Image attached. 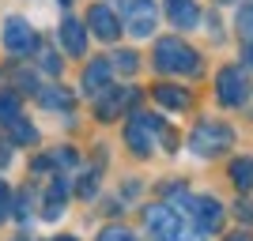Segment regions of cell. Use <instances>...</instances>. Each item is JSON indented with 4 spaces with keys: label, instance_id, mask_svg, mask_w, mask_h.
I'll list each match as a JSON object with an SVG mask.
<instances>
[{
    "label": "cell",
    "instance_id": "28",
    "mask_svg": "<svg viewBox=\"0 0 253 241\" xmlns=\"http://www.w3.org/2000/svg\"><path fill=\"white\" fill-rule=\"evenodd\" d=\"M57 241H76V238H68V234H64V238H57Z\"/></svg>",
    "mask_w": 253,
    "mask_h": 241
},
{
    "label": "cell",
    "instance_id": "16",
    "mask_svg": "<svg viewBox=\"0 0 253 241\" xmlns=\"http://www.w3.org/2000/svg\"><path fill=\"white\" fill-rule=\"evenodd\" d=\"M38 102H42L45 109H61V113L72 109V98H68L64 87H42V91H38Z\"/></svg>",
    "mask_w": 253,
    "mask_h": 241
},
{
    "label": "cell",
    "instance_id": "27",
    "mask_svg": "<svg viewBox=\"0 0 253 241\" xmlns=\"http://www.w3.org/2000/svg\"><path fill=\"white\" fill-rule=\"evenodd\" d=\"M227 241H250V238H246V234H231Z\"/></svg>",
    "mask_w": 253,
    "mask_h": 241
},
{
    "label": "cell",
    "instance_id": "2",
    "mask_svg": "<svg viewBox=\"0 0 253 241\" xmlns=\"http://www.w3.org/2000/svg\"><path fill=\"white\" fill-rule=\"evenodd\" d=\"M155 68L167 72V75H193V72H201V57H197L185 42H178V38H159Z\"/></svg>",
    "mask_w": 253,
    "mask_h": 241
},
{
    "label": "cell",
    "instance_id": "1",
    "mask_svg": "<svg viewBox=\"0 0 253 241\" xmlns=\"http://www.w3.org/2000/svg\"><path fill=\"white\" fill-rule=\"evenodd\" d=\"M144 226H148V234L155 241H197V234L189 230L185 215L174 207H163V204L144 211Z\"/></svg>",
    "mask_w": 253,
    "mask_h": 241
},
{
    "label": "cell",
    "instance_id": "26",
    "mask_svg": "<svg viewBox=\"0 0 253 241\" xmlns=\"http://www.w3.org/2000/svg\"><path fill=\"white\" fill-rule=\"evenodd\" d=\"M11 162V151H8V143H0V170Z\"/></svg>",
    "mask_w": 253,
    "mask_h": 241
},
{
    "label": "cell",
    "instance_id": "20",
    "mask_svg": "<svg viewBox=\"0 0 253 241\" xmlns=\"http://www.w3.org/2000/svg\"><path fill=\"white\" fill-rule=\"evenodd\" d=\"M238 34H242L246 45H253V0L238 8Z\"/></svg>",
    "mask_w": 253,
    "mask_h": 241
},
{
    "label": "cell",
    "instance_id": "21",
    "mask_svg": "<svg viewBox=\"0 0 253 241\" xmlns=\"http://www.w3.org/2000/svg\"><path fill=\"white\" fill-rule=\"evenodd\" d=\"M110 64H114L117 72H136V68H140V57L132 49H121L117 57H110Z\"/></svg>",
    "mask_w": 253,
    "mask_h": 241
},
{
    "label": "cell",
    "instance_id": "18",
    "mask_svg": "<svg viewBox=\"0 0 253 241\" xmlns=\"http://www.w3.org/2000/svg\"><path fill=\"white\" fill-rule=\"evenodd\" d=\"M231 177L238 189H253V158H238L231 162Z\"/></svg>",
    "mask_w": 253,
    "mask_h": 241
},
{
    "label": "cell",
    "instance_id": "7",
    "mask_svg": "<svg viewBox=\"0 0 253 241\" xmlns=\"http://www.w3.org/2000/svg\"><path fill=\"white\" fill-rule=\"evenodd\" d=\"M215 91H219V102L223 105H242L246 98H250V79H246L242 68H223L219 75H215Z\"/></svg>",
    "mask_w": 253,
    "mask_h": 241
},
{
    "label": "cell",
    "instance_id": "13",
    "mask_svg": "<svg viewBox=\"0 0 253 241\" xmlns=\"http://www.w3.org/2000/svg\"><path fill=\"white\" fill-rule=\"evenodd\" d=\"M64 204H68V181L64 177H53V185H49V192H45V207H42V215L45 219H61L64 215Z\"/></svg>",
    "mask_w": 253,
    "mask_h": 241
},
{
    "label": "cell",
    "instance_id": "6",
    "mask_svg": "<svg viewBox=\"0 0 253 241\" xmlns=\"http://www.w3.org/2000/svg\"><path fill=\"white\" fill-rule=\"evenodd\" d=\"M4 49L15 53V57L34 53V49H38V34H34V27L27 19H19V15H8V19H4Z\"/></svg>",
    "mask_w": 253,
    "mask_h": 241
},
{
    "label": "cell",
    "instance_id": "23",
    "mask_svg": "<svg viewBox=\"0 0 253 241\" xmlns=\"http://www.w3.org/2000/svg\"><path fill=\"white\" fill-rule=\"evenodd\" d=\"M98 241H136V234L125 230V226H106V230L98 234Z\"/></svg>",
    "mask_w": 253,
    "mask_h": 241
},
{
    "label": "cell",
    "instance_id": "9",
    "mask_svg": "<svg viewBox=\"0 0 253 241\" xmlns=\"http://www.w3.org/2000/svg\"><path fill=\"white\" fill-rule=\"evenodd\" d=\"M102 95L106 98L98 102V117H102V121H114L121 109H128V105L140 98V91H136V87H117V91L110 87V91H102Z\"/></svg>",
    "mask_w": 253,
    "mask_h": 241
},
{
    "label": "cell",
    "instance_id": "10",
    "mask_svg": "<svg viewBox=\"0 0 253 241\" xmlns=\"http://www.w3.org/2000/svg\"><path fill=\"white\" fill-rule=\"evenodd\" d=\"M87 27L95 31V38H102V42H114L117 34H121V23H117V15L106 4H95V8L87 11Z\"/></svg>",
    "mask_w": 253,
    "mask_h": 241
},
{
    "label": "cell",
    "instance_id": "8",
    "mask_svg": "<svg viewBox=\"0 0 253 241\" xmlns=\"http://www.w3.org/2000/svg\"><path fill=\"white\" fill-rule=\"evenodd\" d=\"M189 219L197 222V234H215V230H219V222H223L219 200H211V196H193Z\"/></svg>",
    "mask_w": 253,
    "mask_h": 241
},
{
    "label": "cell",
    "instance_id": "15",
    "mask_svg": "<svg viewBox=\"0 0 253 241\" xmlns=\"http://www.w3.org/2000/svg\"><path fill=\"white\" fill-rule=\"evenodd\" d=\"M151 95H155V102L163 105V109H189V102H193L189 91H181V87H174V83H159Z\"/></svg>",
    "mask_w": 253,
    "mask_h": 241
},
{
    "label": "cell",
    "instance_id": "24",
    "mask_svg": "<svg viewBox=\"0 0 253 241\" xmlns=\"http://www.w3.org/2000/svg\"><path fill=\"white\" fill-rule=\"evenodd\" d=\"M8 211H11V189L0 181V222L8 219Z\"/></svg>",
    "mask_w": 253,
    "mask_h": 241
},
{
    "label": "cell",
    "instance_id": "25",
    "mask_svg": "<svg viewBox=\"0 0 253 241\" xmlns=\"http://www.w3.org/2000/svg\"><path fill=\"white\" fill-rule=\"evenodd\" d=\"M42 68H45V72H61V61H57L53 53H45V57H42Z\"/></svg>",
    "mask_w": 253,
    "mask_h": 241
},
{
    "label": "cell",
    "instance_id": "11",
    "mask_svg": "<svg viewBox=\"0 0 253 241\" xmlns=\"http://www.w3.org/2000/svg\"><path fill=\"white\" fill-rule=\"evenodd\" d=\"M110 75H114V64H110V57H102V61H91L84 72V91L91 98H98L102 91H110Z\"/></svg>",
    "mask_w": 253,
    "mask_h": 241
},
{
    "label": "cell",
    "instance_id": "19",
    "mask_svg": "<svg viewBox=\"0 0 253 241\" xmlns=\"http://www.w3.org/2000/svg\"><path fill=\"white\" fill-rule=\"evenodd\" d=\"M8 132H11V139H15V143H38V128L27 125L23 117H15V121H11Z\"/></svg>",
    "mask_w": 253,
    "mask_h": 241
},
{
    "label": "cell",
    "instance_id": "22",
    "mask_svg": "<svg viewBox=\"0 0 253 241\" xmlns=\"http://www.w3.org/2000/svg\"><path fill=\"white\" fill-rule=\"evenodd\" d=\"M31 204H34V192H31V189H23L19 200H15V219H19V222L31 219Z\"/></svg>",
    "mask_w": 253,
    "mask_h": 241
},
{
    "label": "cell",
    "instance_id": "12",
    "mask_svg": "<svg viewBox=\"0 0 253 241\" xmlns=\"http://www.w3.org/2000/svg\"><path fill=\"white\" fill-rule=\"evenodd\" d=\"M167 15L178 31H193L201 23V11H197V0H167Z\"/></svg>",
    "mask_w": 253,
    "mask_h": 241
},
{
    "label": "cell",
    "instance_id": "17",
    "mask_svg": "<svg viewBox=\"0 0 253 241\" xmlns=\"http://www.w3.org/2000/svg\"><path fill=\"white\" fill-rule=\"evenodd\" d=\"M19 95L15 91H0V125H11L15 117H19Z\"/></svg>",
    "mask_w": 253,
    "mask_h": 241
},
{
    "label": "cell",
    "instance_id": "14",
    "mask_svg": "<svg viewBox=\"0 0 253 241\" xmlns=\"http://www.w3.org/2000/svg\"><path fill=\"white\" fill-rule=\"evenodd\" d=\"M57 34H61L64 49L72 53V57H84V53H87V31H84V27H80L76 19H64Z\"/></svg>",
    "mask_w": 253,
    "mask_h": 241
},
{
    "label": "cell",
    "instance_id": "3",
    "mask_svg": "<svg viewBox=\"0 0 253 241\" xmlns=\"http://www.w3.org/2000/svg\"><path fill=\"white\" fill-rule=\"evenodd\" d=\"M231 143H234V132L223 125V121H201L189 136V151L201 155V158L223 155V151H231Z\"/></svg>",
    "mask_w": 253,
    "mask_h": 241
},
{
    "label": "cell",
    "instance_id": "4",
    "mask_svg": "<svg viewBox=\"0 0 253 241\" xmlns=\"http://www.w3.org/2000/svg\"><path fill=\"white\" fill-rule=\"evenodd\" d=\"M163 132V121L159 117H151V113H132L128 117V125H125V143H128V151L132 155H151L155 151V136Z\"/></svg>",
    "mask_w": 253,
    "mask_h": 241
},
{
    "label": "cell",
    "instance_id": "5",
    "mask_svg": "<svg viewBox=\"0 0 253 241\" xmlns=\"http://www.w3.org/2000/svg\"><path fill=\"white\" fill-rule=\"evenodd\" d=\"M121 15H125V31L128 34H136V38L155 34V23H159L155 0H121Z\"/></svg>",
    "mask_w": 253,
    "mask_h": 241
}]
</instances>
